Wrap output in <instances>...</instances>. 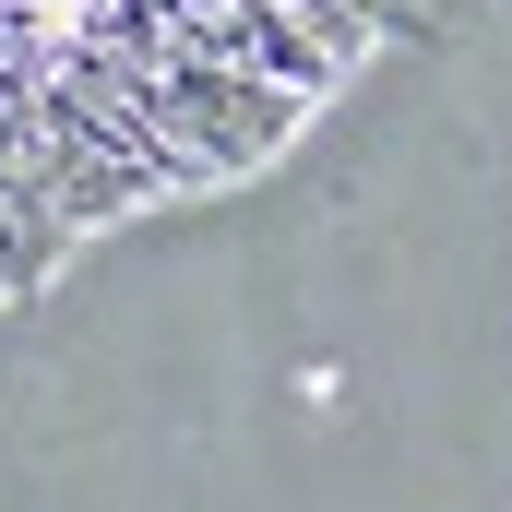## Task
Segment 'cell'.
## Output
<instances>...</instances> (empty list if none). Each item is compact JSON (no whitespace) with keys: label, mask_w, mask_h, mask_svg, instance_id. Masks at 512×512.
<instances>
[{"label":"cell","mask_w":512,"mask_h":512,"mask_svg":"<svg viewBox=\"0 0 512 512\" xmlns=\"http://www.w3.org/2000/svg\"><path fill=\"white\" fill-rule=\"evenodd\" d=\"M417 0H0V310L298 155Z\"/></svg>","instance_id":"1"}]
</instances>
